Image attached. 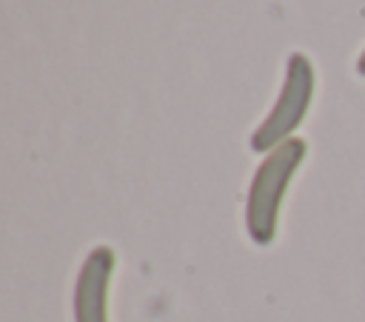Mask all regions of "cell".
Instances as JSON below:
<instances>
[{
	"mask_svg": "<svg viewBox=\"0 0 365 322\" xmlns=\"http://www.w3.org/2000/svg\"><path fill=\"white\" fill-rule=\"evenodd\" d=\"M305 160V140L291 137L288 142L277 145L265 154V160L257 165L245 199V231L251 242L271 245L279 228V208L288 191V182L299 171Z\"/></svg>",
	"mask_w": 365,
	"mask_h": 322,
	"instance_id": "cell-1",
	"label": "cell"
},
{
	"mask_svg": "<svg viewBox=\"0 0 365 322\" xmlns=\"http://www.w3.org/2000/svg\"><path fill=\"white\" fill-rule=\"evenodd\" d=\"M311 97H314V66L302 51H294L285 63L282 88H279L274 108L265 114V120L251 134V151L268 154L277 145L288 142L294 131L302 125L311 108Z\"/></svg>",
	"mask_w": 365,
	"mask_h": 322,
	"instance_id": "cell-2",
	"label": "cell"
},
{
	"mask_svg": "<svg viewBox=\"0 0 365 322\" xmlns=\"http://www.w3.org/2000/svg\"><path fill=\"white\" fill-rule=\"evenodd\" d=\"M117 268V254L97 245L86 254L74 282V322H108V285Z\"/></svg>",
	"mask_w": 365,
	"mask_h": 322,
	"instance_id": "cell-3",
	"label": "cell"
},
{
	"mask_svg": "<svg viewBox=\"0 0 365 322\" xmlns=\"http://www.w3.org/2000/svg\"><path fill=\"white\" fill-rule=\"evenodd\" d=\"M356 74H362L365 77V51L359 54V60H356Z\"/></svg>",
	"mask_w": 365,
	"mask_h": 322,
	"instance_id": "cell-4",
	"label": "cell"
}]
</instances>
